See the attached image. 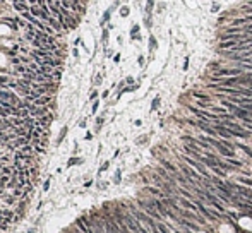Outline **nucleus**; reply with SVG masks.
<instances>
[{"label": "nucleus", "mask_w": 252, "mask_h": 233, "mask_svg": "<svg viewBox=\"0 0 252 233\" xmlns=\"http://www.w3.org/2000/svg\"><path fill=\"white\" fill-rule=\"evenodd\" d=\"M0 100H3V101H9V103H12V105H19L21 101H17V96L14 93H10V91H7V89H0Z\"/></svg>", "instance_id": "obj_1"}, {"label": "nucleus", "mask_w": 252, "mask_h": 233, "mask_svg": "<svg viewBox=\"0 0 252 233\" xmlns=\"http://www.w3.org/2000/svg\"><path fill=\"white\" fill-rule=\"evenodd\" d=\"M192 98H194V100H201V101H207V103H213V94L201 93V91H192Z\"/></svg>", "instance_id": "obj_2"}, {"label": "nucleus", "mask_w": 252, "mask_h": 233, "mask_svg": "<svg viewBox=\"0 0 252 233\" xmlns=\"http://www.w3.org/2000/svg\"><path fill=\"white\" fill-rule=\"evenodd\" d=\"M216 151L220 153L223 158H235V151H233V149H228V148L223 146V144H220V148H218Z\"/></svg>", "instance_id": "obj_3"}, {"label": "nucleus", "mask_w": 252, "mask_h": 233, "mask_svg": "<svg viewBox=\"0 0 252 233\" xmlns=\"http://www.w3.org/2000/svg\"><path fill=\"white\" fill-rule=\"evenodd\" d=\"M50 101H52V96H50V94H45V96L36 98L34 105L36 106H46V105H50Z\"/></svg>", "instance_id": "obj_4"}, {"label": "nucleus", "mask_w": 252, "mask_h": 233, "mask_svg": "<svg viewBox=\"0 0 252 233\" xmlns=\"http://www.w3.org/2000/svg\"><path fill=\"white\" fill-rule=\"evenodd\" d=\"M146 190H148L151 195H155V197H161V199H163V197H166L165 192L160 190V189H156V187H146Z\"/></svg>", "instance_id": "obj_5"}, {"label": "nucleus", "mask_w": 252, "mask_h": 233, "mask_svg": "<svg viewBox=\"0 0 252 233\" xmlns=\"http://www.w3.org/2000/svg\"><path fill=\"white\" fill-rule=\"evenodd\" d=\"M161 165H163V168L166 170V172H170L171 175H175V173H178V170L175 168L173 165H171L170 161H166V159H161Z\"/></svg>", "instance_id": "obj_6"}, {"label": "nucleus", "mask_w": 252, "mask_h": 233, "mask_svg": "<svg viewBox=\"0 0 252 233\" xmlns=\"http://www.w3.org/2000/svg\"><path fill=\"white\" fill-rule=\"evenodd\" d=\"M225 161L228 163V165H232L233 168H242V166H244V163L239 161L237 158H225Z\"/></svg>", "instance_id": "obj_7"}, {"label": "nucleus", "mask_w": 252, "mask_h": 233, "mask_svg": "<svg viewBox=\"0 0 252 233\" xmlns=\"http://www.w3.org/2000/svg\"><path fill=\"white\" fill-rule=\"evenodd\" d=\"M237 182L239 184H242V185H245V187H250L252 189V178H249V177H237Z\"/></svg>", "instance_id": "obj_8"}, {"label": "nucleus", "mask_w": 252, "mask_h": 233, "mask_svg": "<svg viewBox=\"0 0 252 233\" xmlns=\"http://www.w3.org/2000/svg\"><path fill=\"white\" fill-rule=\"evenodd\" d=\"M46 24H48V26H52L53 29H55V31H60V29H62V24L58 23V21L55 19V17H50V21H48Z\"/></svg>", "instance_id": "obj_9"}, {"label": "nucleus", "mask_w": 252, "mask_h": 233, "mask_svg": "<svg viewBox=\"0 0 252 233\" xmlns=\"http://www.w3.org/2000/svg\"><path fill=\"white\" fill-rule=\"evenodd\" d=\"M211 172H213V173H216V177H220V178H225L226 175H228V173L225 172V170H221L220 166H214V168H211Z\"/></svg>", "instance_id": "obj_10"}, {"label": "nucleus", "mask_w": 252, "mask_h": 233, "mask_svg": "<svg viewBox=\"0 0 252 233\" xmlns=\"http://www.w3.org/2000/svg\"><path fill=\"white\" fill-rule=\"evenodd\" d=\"M139 24H134V26H132V29H130V36H132V39H139L141 38V36L139 34H137V33H139Z\"/></svg>", "instance_id": "obj_11"}, {"label": "nucleus", "mask_w": 252, "mask_h": 233, "mask_svg": "<svg viewBox=\"0 0 252 233\" xmlns=\"http://www.w3.org/2000/svg\"><path fill=\"white\" fill-rule=\"evenodd\" d=\"M153 9H155V0H148V3H146V14L153 16Z\"/></svg>", "instance_id": "obj_12"}, {"label": "nucleus", "mask_w": 252, "mask_h": 233, "mask_svg": "<svg viewBox=\"0 0 252 233\" xmlns=\"http://www.w3.org/2000/svg\"><path fill=\"white\" fill-rule=\"evenodd\" d=\"M3 204H5V206H9V207L16 206V195H10V197H5V199H3Z\"/></svg>", "instance_id": "obj_13"}, {"label": "nucleus", "mask_w": 252, "mask_h": 233, "mask_svg": "<svg viewBox=\"0 0 252 233\" xmlns=\"http://www.w3.org/2000/svg\"><path fill=\"white\" fill-rule=\"evenodd\" d=\"M158 230L161 231V233H170V230H171V228H168L165 223H161V221H158Z\"/></svg>", "instance_id": "obj_14"}, {"label": "nucleus", "mask_w": 252, "mask_h": 233, "mask_svg": "<svg viewBox=\"0 0 252 233\" xmlns=\"http://www.w3.org/2000/svg\"><path fill=\"white\" fill-rule=\"evenodd\" d=\"M156 46H158V45H156V38L151 34V36H149V52H153Z\"/></svg>", "instance_id": "obj_15"}, {"label": "nucleus", "mask_w": 252, "mask_h": 233, "mask_svg": "<svg viewBox=\"0 0 252 233\" xmlns=\"http://www.w3.org/2000/svg\"><path fill=\"white\" fill-rule=\"evenodd\" d=\"M5 184H10V175H2L0 177V185H5Z\"/></svg>", "instance_id": "obj_16"}, {"label": "nucleus", "mask_w": 252, "mask_h": 233, "mask_svg": "<svg viewBox=\"0 0 252 233\" xmlns=\"http://www.w3.org/2000/svg\"><path fill=\"white\" fill-rule=\"evenodd\" d=\"M62 67H58V69H55V70H53V79H55V81H58V79H60V75H62Z\"/></svg>", "instance_id": "obj_17"}, {"label": "nucleus", "mask_w": 252, "mask_h": 233, "mask_svg": "<svg viewBox=\"0 0 252 233\" xmlns=\"http://www.w3.org/2000/svg\"><path fill=\"white\" fill-rule=\"evenodd\" d=\"M129 12H130L129 7H125V5H123L122 9H120V16H122V17H127V16H129Z\"/></svg>", "instance_id": "obj_18"}, {"label": "nucleus", "mask_w": 252, "mask_h": 233, "mask_svg": "<svg viewBox=\"0 0 252 233\" xmlns=\"http://www.w3.org/2000/svg\"><path fill=\"white\" fill-rule=\"evenodd\" d=\"M0 163H2V165H7V163H10V158L7 154H2L0 156Z\"/></svg>", "instance_id": "obj_19"}, {"label": "nucleus", "mask_w": 252, "mask_h": 233, "mask_svg": "<svg viewBox=\"0 0 252 233\" xmlns=\"http://www.w3.org/2000/svg\"><path fill=\"white\" fill-rule=\"evenodd\" d=\"M158 106H160V98H155V100H153V103H151V110L155 111Z\"/></svg>", "instance_id": "obj_20"}, {"label": "nucleus", "mask_w": 252, "mask_h": 233, "mask_svg": "<svg viewBox=\"0 0 252 233\" xmlns=\"http://www.w3.org/2000/svg\"><path fill=\"white\" fill-rule=\"evenodd\" d=\"M189 69V57L184 58V65H182V70H187Z\"/></svg>", "instance_id": "obj_21"}, {"label": "nucleus", "mask_w": 252, "mask_h": 233, "mask_svg": "<svg viewBox=\"0 0 252 233\" xmlns=\"http://www.w3.org/2000/svg\"><path fill=\"white\" fill-rule=\"evenodd\" d=\"M21 62H23V60H21V57H14V58H12V64H14V65H19Z\"/></svg>", "instance_id": "obj_22"}, {"label": "nucleus", "mask_w": 252, "mask_h": 233, "mask_svg": "<svg viewBox=\"0 0 252 233\" xmlns=\"http://www.w3.org/2000/svg\"><path fill=\"white\" fill-rule=\"evenodd\" d=\"M218 10H220V5H218V3H214V5L211 7V12H218Z\"/></svg>", "instance_id": "obj_23"}, {"label": "nucleus", "mask_w": 252, "mask_h": 233, "mask_svg": "<svg viewBox=\"0 0 252 233\" xmlns=\"http://www.w3.org/2000/svg\"><path fill=\"white\" fill-rule=\"evenodd\" d=\"M76 163H81V159H76V158H72L71 161H69V165H76Z\"/></svg>", "instance_id": "obj_24"}, {"label": "nucleus", "mask_w": 252, "mask_h": 233, "mask_svg": "<svg viewBox=\"0 0 252 233\" xmlns=\"http://www.w3.org/2000/svg\"><path fill=\"white\" fill-rule=\"evenodd\" d=\"M43 189H45V190H48V189H50V178H48V180L45 182V185H43Z\"/></svg>", "instance_id": "obj_25"}, {"label": "nucleus", "mask_w": 252, "mask_h": 233, "mask_svg": "<svg viewBox=\"0 0 252 233\" xmlns=\"http://www.w3.org/2000/svg\"><path fill=\"white\" fill-rule=\"evenodd\" d=\"M107 168H108V163H105V165H103V166H101V168H100V173H101V172H105V170H107Z\"/></svg>", "instance_id": "obj_26"}, {"label": "nucleus", "mask_w": 252, "mask_h": 233, "mask_svg": "<svg viewBox=\"0 0 252 233\" xmlns=\"http://www.w3.org/2000/svg\"><path fill=\"white\" fill-rule=\"evenodd\" d=\"M98 110V101H94V105H93V113Z\"/></svg>", "instance_id": "obj_27"}, {"label": "nucleus", "mask_w": 252, "mask_h": 233, "mask_svg": "<svg viewBox=\"0 0 252 233\" xmlns=\"http://www.w3.org/2000/svg\"><path fill=\"white\" fill-rule=\"evenodd\" d=\"M115 182H117V184H118V182H120V172H117V177H115Z\"/></svg>", "instance_id": "obj_28"}, {"label": "nucleus", "mask_w": 252, "mask_h": 233, "mask_svg": "<svg viewBox=\"0 0 252 233\" xmlns=\"http://www.w3.org/2000/svg\"><path fill=\"white\" fill-rule=\"evenodd\" d=\"M137 62H139V65H144V57H139V60H137Z\"/></svg>", "instance_id": "obj_29"}, {"label": "nucleus", "mask_w": 252, "mask_h": 233, "mask_svg": "<svg viewBox=\"0 0 252 233\" xmlns=\"http://www.w3.org/2000/svg\"><path fill=\"white\" fill-rule=\"evenodd\" d=\"M96 96H98V93H96V91H93V93H91V100H94Z\"/></svg>", "instance_id": "obj_30"}, {"label": "nucleus", "mask_w": 252, "mask_h": 233, "mask_svg": "<svg viewBox=\"0 0 252 233\" xmlns=\"http://www.w3.org/2000/svg\"><path fill=\"white\" fill-rule=\"evenodd\" d=\"M125 82H127V84H132V82H134V79H132V77H127V81H125Z\"/></svg>", "instance_id": "obj_31"}, {"label": "nucleus", "mask_w": 252, "mask_h": 233, "mask_svg": "<svg viewBox=\"0 0 252 233\" xmlns=\"http://www.w3.org/2000/svg\"><path fill=\"white\" fill-rule=\"evenodd\" d=\"M19 50H21V52H23V53H28V48H26V46H21Z\"/></svg>", "instance_id": "obj_32"}, {"label": "nucleus", "mask_w": 252, "mask_h": 233, "mask_svg": "<svg viewBox=\"0 0 252 233\" xmlns=\"http://www.w3.org/2000/svg\"><path fill=\"white\" fill-rule=\"evenodd\" d=\"M0 156H2V149H0Z\"/></svg>", "instance_id": "obj_33"}, {"label": "nucleus", "mask_w": 252, "mask_h": 233, "mask_svg": "<svg viewBox=\"0 0 252 233\" xmlns=\"http://www.w3.org/2000/svg\"><path fill=\"white\" fill-rule=\"evenodd\" d=\"M0 177H2V175H0Z\"/></svg>", "instance_id": "obj_34"}]
</instances>
